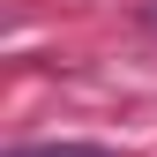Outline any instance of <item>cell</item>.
<instances>
[{"mask_svg":"<svg viewBox=\"0 0 157 157\" xmlns=\"http://www.w3.org/2000/svg\"><path fill=\"white\" fill-rule=\"evenodd\" d=\"M8 157H120V150H105V142H15Z\"/></svg>","mask_w":157,"mask_h":157,"instance_id":"obj_1","label":"cell"}]
</instances>
